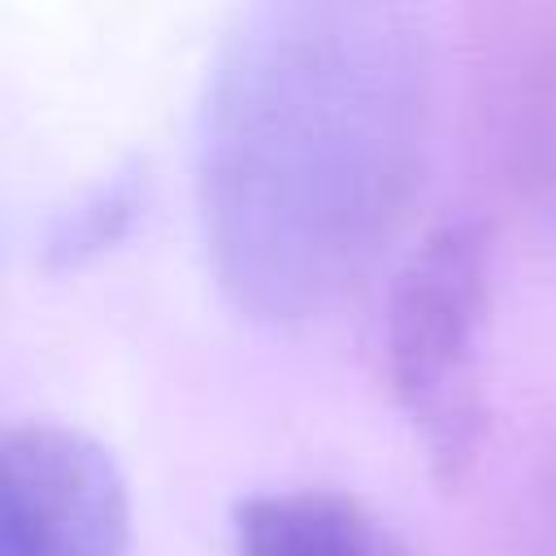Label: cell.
Here are the masks:
<instances>
[{"label":"cell","mask_w":556,"mask_h":556,"mask_svg":"<svg viewBox=\"0 0 556 556\" xmlns=\"http://www.w3.org/2000/svg\"><path fill=\"white\" fill-rule=\"evenodd\" d=\"M0 556H130V495L113 456L61 421L0 443Z\"/></svg>","instance_id":"obj_3"},{"label":"cell","mask_w":556,"mask_h":556,"mask_svg":"<svg viewBox=\"0 0 556 556\" xmlns=\"http://www.w3.org/2000/svg\"><path fill=\"white\" fill-rule=\"evenodd\" d=\"M130 208H135V182L130 178H122V182H113V187H104L91 204H83V213L52 239L61 252H83V248H100L104 239H113L117 230H122V222L130 217Z\"/></svg>","instance_id":"obj_5"},{"label":"cell","mask_w":556,"mask_h":556,"mask_svg":"<svg viewBox=\"0 0 556 556\" xmlns=\"http://www.w3.org/2000/svg\"><path fill=\"white\" fill-rule=\"evenodd\" d=\"M486 256L491 235L482 222H443L408 252L387 300V382L443 491L473 478L486 439Z\"/></svg>","instance_id":"obj_2"},{"label":"cell","mask_w":556,"mask_h":556,"mask_svg":"<svg viewBox=\"0 0 556 556\" xmlns=\"http://www.w3.org/2000/svg\"><path fill=\"white\" fill-rule=\"evenodd\" d=\"M547 143H552V156H556V104H552V139Z\"/></svg>","instance_id":"obj_6"},{"label":"cell","mask_w":556,"mask_h":556,"mask_svg":"<svg viewBox=\"0 0 556 556\" xmlns=\"http://www.w3.org/2000/svg\"><path fill=\"white\" fill-rule=\"evenodd\" d=\"M430 139V52L404 9L295 0L226 39L200 117V226L230 304L291 326L395 239Z\"/></svg>","instance_id":"obj_1"},{"label":"cell","mask_w":556,"mask_h":556,"mask_svg":"<svg viewBox=\"0 0 556 556\" xmlns=\"http://www.w3.org/2000/svg\"><path fill=\"white\" fill-rule=\"evenodd\" d=\"M230 556H417L339 491H261L230 517Z\"/></svg>","instance_id":"obj_4"}]
</instances>
